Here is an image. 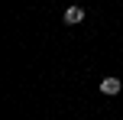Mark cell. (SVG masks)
<instances>
[{
  "label": "cell",
  "mask_w": 123,
  "mask_h": 120,
  "mask_svg": "<svg viewBox=\"0 0 123 120\" xmlns=\"http://www.w3.org/2000/svg\"><path fill=\"white\" fill-rule=\"evenodd\" d=\"M120 88H123V81H120V78H104V81H100V91H104L107 97L120 94Z\"/></svg>",
  "instance_id": "obj_1"
},
{
  "label": "cell",
  "mask_w": 123,
  "mask_h": 120,
  "mask_svg": "<svg viewBox=\"0 0 123 120\" xmlns=\"http://www.w3.org/2000/svg\"><path fill=\"white\" fill-rule=\"evenodd\" d=\"M81 19H84V10H81V6H68L65 10V23L71 26V23H81Z\"/></svg>",
  "instance_id": "obj_2"
}]
</instances>
